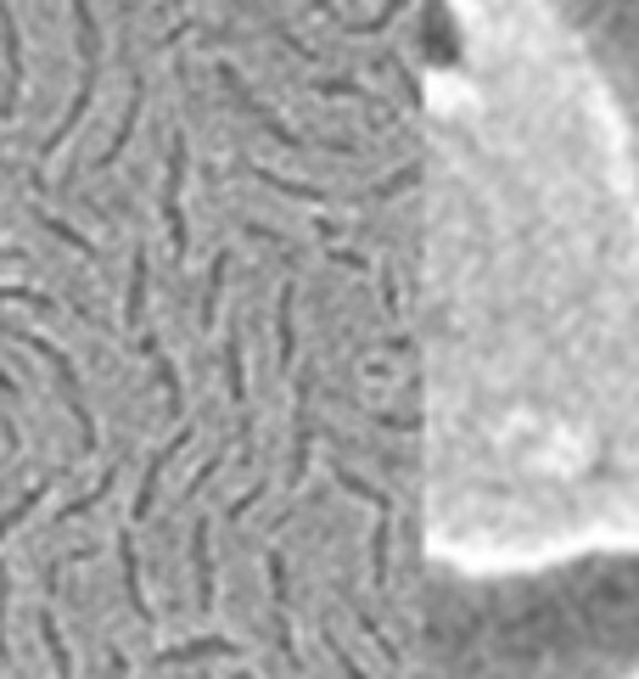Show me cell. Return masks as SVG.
Masks as SVG:
<instances>
[{"label": "cell", "instance_id": "6da1fadb", "mask_svg": "<svg viewBox=\"0 0 639 679\" xmlns=\"http://www.w3.org/2000/svg\"><path fill=\"white\" fill-rule=\"evenodd\" d=\"M426 679H639V545L544 562L426 556Z\"/></svg>", "mask_w": 639, "mask_h": 679}, {"label": "cell", "instance_id": "7a4b0ae2", "mask_svg": "<svg viewBox=\"0 0 639 679\" xmlns=\"http://www.w3.org/2000/svg\"><path fill=\"white\" fill-rule=\"evenodd\" d=\"M544 7L589 62L639 192V0H544Z\"/></svg>", "mask_w": 639, "mask_h": 679}]
</instances>
